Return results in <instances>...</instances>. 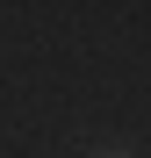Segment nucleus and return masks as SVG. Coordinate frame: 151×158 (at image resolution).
<instances>
[{"label":"nucleus","instance_id":"obj_1","mask_svg":"<svg viewBox=\"0 0 151 158\" xmlns=\"http://www.w3.org/2000/svg\"><path fill=\"white\" fill-rule=\"evenodd\" d=\"M108 158H122V151H108Z\"/></svg>","mask_w":151,"mask_h":158}]
</instances>
